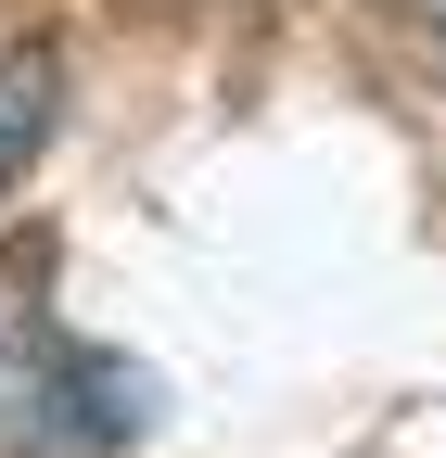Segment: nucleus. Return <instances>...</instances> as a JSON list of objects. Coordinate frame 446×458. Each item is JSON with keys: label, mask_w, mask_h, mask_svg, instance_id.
Returning <instances> with one entry per match:
<instances>
[{"label": "nucleus", "mask_w": 446, "mask_h": 458, "mask_svg": "<svg viewBox=\"0 0 446 458\" xmlns=\"http://www.w3.org/2000/svg\"><path fill=\"white\" fill-rule=\"evenodd\" d=\"M153 420V382L51 318L0 267V458H102Z\"/></svg>", "instance_id": "obj_1"}, {"label": "nucleus", "mask_w": 446, "mask_h": 458, "mask_svg": "<svg viewBox=\"0 0 446 458\" xmlns=\"http://www.w3.org/2000/svg\"><path fill=\"white\" fill-rule=\"evenodd\" d=\"M51 102H64V64L26 38V51H0V204L26 191V165H39V140H51Z\"/></svg>", "instance_id": "obj_2"}, {"label": "nucleus", "mask_w": 446, "mask_h": 458, "mask_svg": "<svg viewBox=\"0 0 446 458\" xmlns=\"http://www.w3.org/2000/svg\"><path fill=\"white\" fill-rule=\"evenodd\" d=\"M421 26H433V51H446V0H421Z\"/></svg>", "instance_id": "obj_3"}]
</instances>
